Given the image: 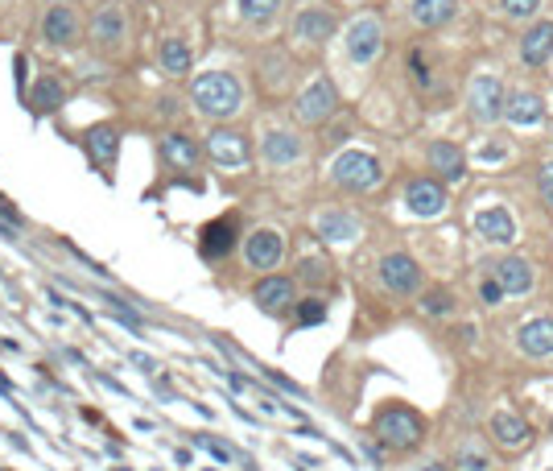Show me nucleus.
I'll return each mask as SVG.
<instances>
[{"instance_id":"obj_1","label":"nucleus","mask_w":553,"mask_h":471,"mask_svg":"<svg viewBox=\"0 0 553 471\" xmlns=\"http://www.w3.org/2000/svg\"><path fill=\"white\" fill-rule=\"evenodd\" d=\"M194 104H199L202 116L227 120V116H235V112H240L244 91H240L235 75H227V71H211V75L194 79Z\"/></svg>"},{"instance_id":"obj_2","label":"nucleus","mask_w":553,"mask_h":471,"mask_svg":"<svg viewBox=\"0 0 553 471\" xmlns=\"http://www.w3.org/2000/svg\"><path fill=\"white\" fill-rule=\"evenodd\" d=\"M376 439L393 450H409L421 442V418L404 406H388L376 414Z\"/></svg>"},{"instance_id":"obj_3","label":"nucleus","mask_w":553,"mask_h":471,"mask_svg":"<svg viewBox=\"0 0 553 471\" xmlns=\"http://www.w3.org/2000/svg\"><path fill=\"white\" fill-rule=\"evenodd\" d=\"M335 183L343 186V191H372L376 183H380V161L372 158V153H339L335 158Z\"/></svg>"},{"instance_id":"obj_4","label":"nucleus","mask_w":553,"mask_h":471,"mask_svg":"<svg viewBox=\"0 0 553 471\" xmlns=\"http://www.w3.org/2000/svg\"><path fill=\"white\" fill-rule=\"evenodd\" d=\"M335 104H339V96H335L330 79H314L298 96V120L302 124H322V120L335 116Z\"/></svg>"},{"instance_id":"obj_5","label":"nucleus","mask_w":553,"mask_h":471,"mask_svg":"<svg viewBox=\"0 0 553 471\" xmlns=\"http://www.w3.org/2000/svg\"><path fill=\"white\" fill-rule=\"evenodd\" d=\"M207 153H211L215 166H224V170H244L248 166V141L232 129H219L207 137Z\"/></svg>"},{"instance_id":"obj_6","label":"nucleus","mask_w":553,"mask_h":471,"mask_svg":"<svg viewBox=\"0 0 553 471\" xmlns=\"http://www.w3.org/2000/svg\"><path fill=\"white\" fill-rule=\"evenodd\" d=\"M380 281L393 294H413L417 286H421V269H417L413 257H404V253H388V257L380 261Z\"/></svg>"},{"instance_id":"obj_7","label":"nucleus","mask_w":553,"mask_h":471,"mask_svg":"<svg viewBox=\"0 0 553 471\" xmlns=\"http://www.w3.org/2000/svg\"><path fill=\"white\" fill-rule=\"evenodd\" d=\"M244 257L252 269H276L281 265V257H285V240L273 232V227H260L256 236H248V248Z\"/></svg>"},{"instance_id":"obj_8","label":"nucleus","mask_w":553,"mask_h":471,"mask_svg":"<svg viewBox=\"0 0 553 471\" xmlns=\"http://www.w3.org/2000/svg\"><path fill=\"white\" fill-rule=\"evenodd\" d=\"M471 112H475V120H496L504 116V91H500V79L491 75H479L475 83H471Z\"/></svg>"},{"instance_id":"obj_9","label":"nucleus","mask_w":553,"mask_h":471,"mask_svg":"<svg viewBox=\"0 0 553 471\" xmlns=\"http://www.w3.org/2000/svg\"><path fill=\"white\" fill-rule=\"evenodd\" d=\"M404 203H409L413 215H421V219H434V215H442V207H447V191L438 183H430V178H417V183H409V191H404Z\"/></svg>"},{"instance_id":"obj_10","label":"nucleus","mask_w":553,"mask_h":471,"mask_svg":"<svg viewBox=\"0 0 553 471\" xmlns=\"http://www.w3.org/2000/svg\"><path fill=\"white\" fill-rule=\"evenodd\" d=\"M252 298L265 314H285L289 306H294V281L289 278H265L252 289Z\"/></svg>"},{"instance_id":"obj_11","label":"nucleus","mask_w":553,"mask_h":471,"mask_svg":"<svg viewBox=\"0 0 553 471\" xmlns=\"http://www.w3.org/2000/svg\"><path fill=\"white\" fill-rule=\"evenodd\" d=\"M42 33H46V42H54V46H71L79 38V13L71 4H54L46 13Z\"/></svg>"},{"instance_id":"obj_12","label":"nucleus","mask_w":553,"mask_h":471,"mask_svg":"<svg viewBox=\"0 0 553 471\" xmlns=\"http://www.w3.org/2000/svg\"><path fill=\"white\" fill-rule=\"evenodd\" d=\"M347 54H352V63H372L376 54H380V25L372 17H363V21L352 25L347 33Z\"/></svg>"},{"instance_id":"obj_13","label":"nucleus","mask_w":553,"mask_h":471,"mask_svg":"<svg viewBox=\"0 0 553 471\" xmlns=\"http://www.w3.org/2000/svg\"><path fill=\"white\" fill-rule=\"evenodd\" d=\"M475 232L491 244H508V240H516V219L504 207H488V211L475 215Z\"/></svg>"},{"instance_id":"obj_14","label":"nucleus","mask_w":553,"mask_h":471,"mask_svg":"<svg viewBox=\"0 0 553 471\" xmlns=\"http://www.w3.org/2000/svg\"><path fill=\"white\" fill-rule=\"evenodd\" d=\"M521 54H524V63H529V66L549 63V54H553V21L532 25V30L521 38Z\"/></svg>"},{"instance_id":"obj_15","label":"nucleus","mask_w":553,"mask_h":471,"mask_svg":"<svg viewBox=\"0 0 553 471\" xmlns=\"http://www.w3.org/2000/svg\"><path fill=\"white\" fill-rule=\"evenodd\" d=\"M430 166H434L442 178H450V183H458V178L467 174L463 150H458V145H450V141H438V145H430Z\"/></svg>"},{"instance_id":"obj_16","label":"nucleus","mask_w":553,"mask_h":471,"mask_svg":"<svg viewBox=\"0 0 553 471\" xmlns=\"http://www.w3.org/2000/svg\"><path fill=\"white\" fill-rule=\"evenodd\" d=\"M521 352L524 355H549L553 352V319H529L521 327Z\"/></svg>"},{"instance_id":"obj_17","label":"nucleus","mask_w":553,"mask_h":471,"mask_svg":"<svg viewBox=\"0 0 553 471\" xmlns=\"http://www.w3.org/2000/svg\"><path fill=\"white\" fill-rule=\"evenodd\" d=\"M294 33L306 38V42H327L330 33H335V17H330L327 9H306V13H298Z\"/></svg>"},{"instance_id":"obj_18","label":"nucleus","mask_w":553,"mask_h":471,"mask_svg":"<svg viewBox=\"0 0 553 471\" xmlns=\"http://www.w3.org/2000/svg\"><path fill=\"white\" fill-rule=\"evenodd\" d=\"M496 278H500V286L508 289V294H529L532 289V269H529V261H521V257H504L500 265H496Z\"/></svg>"},{"instance_id":"obj_19","label":"nucleus","mask_w":553,"mask_h":471,"mask_svg":"<svg viewBox=\"0 0 553 471\" xmlns=\"http://www.w3.org/2000/svg\"><path fill=\"white\" fill-rule=\"evenodd\" d=\"M91 38H96L99 46H116L120 38H124V13H120L116 4H104V9L96 13V21H91Z\"/></svg>"},{"instance_id":"obj_20","label":"nucleus","mask_w":553,"mask_h":471,"mask_svg":"<svg viewBox=\"0 0 553 471\" xmlns=\"http://www.w3.org/2000/svg\"><path fill=\"white\" fill-rule=\"evenodd\" d=\"M260 153H265L268 166H289V161L302 158V141L294 137V133H268Z\"/></svg>"},{"instance_id":"obj_21","label":"nucleus","mask_w":553,"mask_h":471,"mask_svg":"<svg viewBox=\"0 0 553 471\" xmlns=\"http://www.w3.org/2000/svg\"><path fill=\"white\" fill-rule=\"evenodd\" d=\"M491 434H496L500 447H524L532 430H529V422L516 418V414H496V418H491Z\"/></svg>"},{"instance_id":"obj_22","label":"nucleus","mask_w":553,"mask_h":471,"mask_svg":"<svg viewBox=\"0 0 553 471\" xmlns=\"http://www.w3.org/2000/svg\"><path fill=\"white\" fill-rule=\"evenodd\" d=\"M504 116H508L512 124H537V120L545 116V107L532 91H516L512 99H504Z\"/></svg>"},{"instance_id":"obj_23","label":"nucleus","mask_w":553,"mask_h":471,"mask_svg":"<svg viewBox=\"0 0 553 471\" xmlns=\"http://www.w3.org/2000/svg\"><path fill=\"white\" fill-rule=\"evenodd\" d=\"M161 153H166V161H170V166H178V170H191L194 161H199V145H194L186 133H170V137H161Z\"/></svg>"},{"instance_id":"obj_24","label":"nucleus","mask_w":553,"mask_h":471,"mask_svg":"<svg viewBox=\"0 0 553 471\" xmlns=\"http://www.w3.org/2000/svg\"><path fill=\"white\" fill-rule=\"evenodd\" d=\"M191 63H194V54L182 38H166V42H161V71H166V75H186Z\"/></svg>"},{"instance_id":"obj_25","label":"nucleus","mask_w":553,"mask_h":471,"mask_svg":"<svg viewBox=\"0 0 553 471\" xmlns=\"http://www.w3.org/2000/svg\"><path fill=\"white\" fill-rule=\"evenodd\" d=\"M63 99H66V91H63V83H58L54 75L38 79V83H33V91H30V107H33V112H54V107H63Z\"/></svg>"},{"instance_id":"obj_26","label":"nucleus","mask_w":553,"mask_h":471,"mask_svg":"<svg viewBox=\"0 0 553 471\" xmlns=\"http://www.w3.org/2000/svg\"><path fill=\"white\" fill-rule=\"evenodd\" d=\"M455 17V0H417L413 4V21L426 25V30H438Z\"/></svg>"},{"instance_id":"obj_27","label":"nucleus","mask_w":553,"mask_h":471,"mask_svg":"<svg viewBox=\"0 0 553 471\" xmlns=\"http://www.w3.org/2000/svg\"><path fill=\"white\" fill-rule=\"evenodd\" d=\"M319 236H327V240H355V236H360V224H355L352 215L330 211L319 219Z\"/></svg>"},{"instance_id":"obj_28","label":"nucleus","mask_w":553,"mask_h":471,"mask_svg":"<svg viewBox=\"0 0 553 471\" xmlns=\"http://www.w3.org/2000/svg\"><path fill=\"white\" fill-rule=\"evenodd\" d=\"M227 248H232V224L227 219H219V224H211L202 232V253L207 257H224Z\"/></svg>"},{"instance_id":"obj_29","label":"nucleus","mask_w":553,"mask_h":471,"mask_svg":"<svg viewBox=\"0 0 553 471\" xmlns=\"http://www.w3.org/2000/svg\"><path fill=\"white\" fill-rule=\"evenodd\" d=\"M87 150H91V158H96V161H112V158H116V133L104 129V124H99V129H91V133H87Z\"/></svg>"},{"instance_id":"obj_30","label":"nucleus","mask_w":553,"mask_h":471,"mask_svg":"<svg viewBox=\"0 0 553 471\" xmlns=\"http://www.w3.org/2000/svg\"><path fill=\"white\" fill-rule=\"evenodd\" d=\"M235 4H240V17H244V21H268L281 0H235Z\"/></svg>"},{"instance_id":"obj_31","label":"nucleus","mask_w":553,"mask_h":471,"mask_svg":"<svg viewBox=\"0 0 553 471\" xmlns=\"http://www.w3.org/2000/svg\"><path fill=\"white\" fill-rule=\"evenodd\" d=\"M194 447H202V450H211L215 459L219 463H235L240 459V455H235L232 447H227V442H219V439H211V434H199V439H194Z\"/></svg>"},{"instance_id":"obj_32","label":"nucleus","mask_w":553,"mask_h":471,"mask_svg":"<svg viewBox=\"0 0 553 471\" xmlns=\"http://www.w3.org/2000/svg\"><path fill=\"white\" fill-rule=\"evenodd\" d=\"M458 467H463V471H488V455H483V450H475V447H463Z\"/></svg>"},{"instance_id":"obj_33","label":"nucleus","mask_w":553,"mask_h":471,"mask_svg":"<svg viewBox=\"0 0 553 471\" xmlns=\"http://www.w3.org/2000/svg\"><path fill=\"white\" fill-rule=\"evenodd\" d=\"M450 306H455V298H450L447 289H434V294H426V314H447Z\"/></svg>"},{"instance_id":"obj_34","label":"nucleus","mask_w":553,"mask_h":471,"mask_svg":"<svg viewBox=\"0 0 553 471\" xmlns=\"http://www.w3.org/2000/svg\"><path fill=\"white\" fill-rule=\"evenodd\" d=\"M298 319L306 322V327H310V322H322V319H327V306H322L319 298H310V302H302V306H298Z\"/></svg>"},{"instance_id":"obj_35","label":"nucleus","mask_w":553,"mask_h":471,"mask_svg":"<svg viewBox=\"0 0 553 471\" xmlns=\"http://www.w3.org/2000/svg\"><path fill=\"white\" fill-rule=\"evenodd\" d=\"M504 9H508V17H532L541 9V0H504Z\"/></svg>"},{"instance_id":"obj_36","label":"nucleus","mask_w":553,"mask_h":471,"mask_svg":"<svg viewBox=\"0 0 553 471\" xmlns=\"http://www.w3.org/2000/svg\"><path fill=\"white\" fill-rule=\"evenodd\" d=\"M541 199H545V207H553V161L541 166Z\"/></svg>"},{"instance_id":"obj_37","label":"nucleus","mask_w":553,"mask_h":471,"mask_svg":"<svg viewBox=\"0 0 553 471\" xmlns=\"http://www.w3.org/2000/svg\"><path fill=\"white\" fill-rule=\"evenodd\" d=\"M500 294H504L500 278H488L483 286H479V298H483V302H500Z\"/></svg>"},{"instance_id":"obj_38","label":"nucleus","mask_w":553,"mask_h":471,"mask_svg":"<svg viewBox=\"0 0 553 471\" xmlns=\"http://www.w3.org/2000/svg\"><path fill=\"white\" fill-rule=\"evenodd\" d=\"M421 471H447V467H442V463H426V467H421Z\"/></svg>"},{"instance_id":"obj_39","label":"nucleus","mask_w":553,"mask_h":471,"mask_svg":"<svg viewBox=\"0 0 553 471\" xmlns=\"http://www.w3.org/2000/svg\"><path fill=\"white\" fill-rule=\"evenodd\" d=\"M0 236H4V240H9V236H13V227H4V224H0Z\"/></svg>"},{"instance_id":"obj_40","label":"nucleus","mask_w":553,"mask_h":471,"mask_svg":"<svg viewBox=\"0 0 553 471\" xmlns=\"http://www.w3.org/2000/svg\"><path fill=\"white\" fill-rule=\"evenodd\" d=\"M120 471H128V467H120Z\"/></svg>"}]
</instances>
